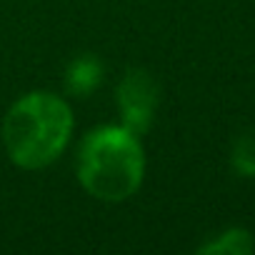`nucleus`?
Wrapping results in <instances>:
<instances>
[{"instance_id": "nucleus-5", "label": "nucleus", "mask_w": 255, "mask_h": 255, "mask_svg": "<svg viewBox=\"0 0 255 255\" xmlns=\"http://www.w3.org/2000/svg\"><path fill=\"white\" fill-rule=\"evenodd\" d=\"M255 250V240L248 230L243 228H230V230H223L218 233L215 238L205 240L198 253L200 255H248Z\"/></svg>"}, {"instance_id": "nucleus-3", "label": "nucleus", "mask_w": 255, "mask_h": 255, "mask_svg": "<svg viewBox=\"0 0 255 255\" xmlns=\"http://www.w3.org/2000/svg\"><path fill=\"white\" fill-rule=\"evenodd\" d=\"M115 103L120 110V125L135 135H145L155 123L160 85L145 68H128L115 88Z\"/></svg>"}, {"instance_id": "nucleus-2", "label": "nucleus", "mask_w": 255, "mask_h": 255, "mask_svg": "<svg viewBox=\"0 0 255 255\" xmlns=\"http://www.w3.org/2000/svg\"><path fill=\"white\" fill-rule=\"evenodd\" d=\"M75 170L83 190L103 203L133 198L145 178V150L140 135L125 125H98L78 145Z\"/></svg>"}, {"instance_id": "nucleus-6", "label": "nucleus", "mask_w": 255, "mask_h": 255, "mask_svg": "<svg viewBox=\"0 0 255 255\" xmlns=\"http://www.w3.org/2000/svg\"><path fill=\"white\" fill-rule=\"evenodd\" d=\"M230 165L240 178H255V135L245 133L233 143Z\"/></svg>"}, {"instance_id": "nucleus-1", "label": "nucleus", "mask_w": 255, "mask_h": 255, "mask_svg": "<svg viewBox=\"0 0 255 255\" xmlns=\"http://www.w3.org/2000/svg\"><path fill=\"white\" fill-rule=\"evenodd\" d=\"M75 115L65 98L50 90L20 95L3 118V145L13 165L43 170L53 165L73 140Z\"/></svg>"}, {"instance_id": "nucleus-4", "label": "nucleus", "mask_w": 255, "mask_h": 255, "mask_svg": "<svg viewBox=\"0 0 255 255\" xmlns=\"http://www.w3.org/2000/svg\"><path fill=\"white\" fill-rule=\"evenodd\" d=\"M105 78V65L93 53L75 55L65 68V90L75 98H88L95 88H100Z\"/></svg>"}]
</instances>
